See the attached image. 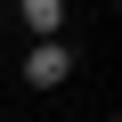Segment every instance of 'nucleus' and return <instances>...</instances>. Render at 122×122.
Instances as JSON below:
<instances>
[{
    "instance_id": "f257e3e1",
    "label": "nucleus",
    "mask_w": 122,
    "mask_h": 122,
    "mask_svg": "<svg viewBox=\"0 0 122 122\" xmlns=\"http://www.w3.org/2000/svg\"><path fill=\"white\" fill-rule=\"evenodd\" d=\"M73 81V49L65 41H33L25 49V90H65Z\"/></svg>"
},
{
    "instance_id": "f03ea898",
    "label": "nucleus",
    "mask_w": 122,
    "mask_h": 122,
    "mask_svg": "<svg viewBox=\"0 0 122 122\" xmlns=\"http://www.w3.org/2000/svg\"><path fill=\"white\" fill-rule=\"evenodd\" d=\"M25 25H33V41H57L65 33V0H25Z\"/></svg>"
}]
</instances>
